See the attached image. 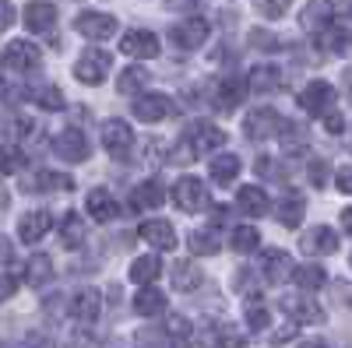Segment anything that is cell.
<instances>
[{
	"mask_svg": "<svg viewBox=\"0 0 352 348\" xmlns=\"http://www.w3.org/2000/svg\"><path fill=\"white\" fill-rule=\"evenodd\" d=\"M109 67H113V56L106 49H85L78 56V64H74V78L81 84H102Z\"/></svg>",
	"mask_w": 352,
	"mask_h": 348,
	"instance_id": "1",
	"label": "cell"
},
{
	"mask_svg": "<svg viewBox=\"0 0 352 348\" xmlns=\"http://www.w3.org/2000/svg\"><path fill=\"white\" fill-rule=\"evenodd\" d=\"M243 130H247L250 141H268V137H275L282 130V116L272 106H261L243 120Z\"/></svg>",
	"mask_w": 352,
	"mask_h": 348,
	"instance_id": "2",
	"label": "cell"
},
{
	"mask_svg": "<svg viewBox=\"0 0 352 348\" xmlns=\"http://www.w3.org/2000/svg\"><path fill=\"white\" fill-rule=\"evenodd\" d=\"M208 32H212V25L204 21V18H187V21H176L169 28V39L180 46V49H197V46H204Z\"/></svg>",
	"mask_w": 352,
	"mask_h": 348,
	"instance_id": "3",
	"label": "cell"
},
{
	"mask_svg": "<svg viewBox=\"0 0 352 348\" xmlns=\"http://www.w3.org/2000/svg\"><path fill=\"white\" fill-rule=\"evenodd\" d=\"M173 200H176L180 211H201L204 205H208V190H204V183L197 176H184L173 187Z\"/></svg>",
	"mask_w": 352,
	"mask_h": 348,
	"instance_id": "4",
	"label": "cell"
},
{
	"mask_svg": "<svg viewBox=\"0 0 352 348\" xmlns=\"http://www.w3.org/2000/svg\"><path fill=\"white\" fill-rule=\"evenodd\" d=\"M102 148L113 159H127V152L134 148V130L124 120H106L102 124Z\"/></svg>",
	"mask_w": 352,
	"mask_h": 348,
	"instance_id": "5",
	"label": "cell"
},
{
	"mask_svg": "<svg viewBox=\"0 0 352 348\" xmlns=\"http://www.w3.org/2000/svg\"><path fill=\"white\" fill-rule=\"evenodd\" d=\"M74 28L81 36H88V39H109V36H116V28H120V25H116V18L106 14V11H81Z\"/></svg>",
	"mask_w": 352,
	"mask_h": 348,
	"instance_id": "6",
	"label": "cell"
},
{
	"mask_svg": "<svg viewBox=\"0 0 352 348\" xmlns=\"http://www.w3.org/2000/svg\"><path fill=\"white\" fill-rule=\"evenodd\" d=\"M300 106L310 116H324L328 109H335V89L328 81H310L307 89L300 92Z\"/></svg>",
	"mask_w": 352,
	"mask_h": 348,
	"instance_id": "7",
	"label": "cell"
},
{
	"mask_svg": "<svg viewBox=\"0 0 352 348\" xmlns=\"http://www.w3.org/2000/svg\"><path fill=\"white\" fill-rule=\"evenodd\" d=\"M102 313V296L99 288H81V292L71 299V316L81 324V327H92Z\"/></svg>",
	"mask_w": 352,
	"mask_h": 348,
	"instance_id": "8",
	"label": "cell"
},
{
	"mask_svg": "<svg viewBox=\"0 0 352 348\" xmlns=\"http://www.w3.org/2000/svg\"><path fill=\"white\" fill-rule=\"evenodd\" d=\"M120 53L138 56V60H152V56H159V36L148 32V28H134L120 39Z\"/></svg>",
	"mask_w": 352,
	"mask_h": 348,
	"instance_id": "9",
	"label": "cell"
},
{
	"mask_svg": "<svg viewBox=\"0 0 352 348\" xmlns=\"http://www.w3.org/2000/svg\"><path fill=\"white\" fill-rule=\"evenodd\" d=\"M53 152L60 155L64 162H85V159H88V137H85L78 127H67V130L56 134Z\"/></svg>",
	"mask_w": 352,
	"mask_h": 348,
	"instance_id": "10",
	"label": "cell"
},
{
	"mask_svg": "<svg viewBox=\"0 0 352 348\" xmlns=\"http://www.w3.org/2000/svg\"><path fill=\"white\" fill-rule=\"evenodd\" d=\"M261 275H264V281L282 285L285 278H292V257H289L285 250H278V246L264 250V253H261Z\"/></svg>",
	"mask_w": 352,
	"mask_h": 348,
	"instance_id": "11",
	"label": "cell"
},
{
	"mask_svg": "<svg viewBox=\"0 0 352 348\" xmlns=\"http://www.w3.org/2000/svg\"><path fill=\"white\" fill-rule=\"evenodd\" d=\"M184 137L194 144V152H197V155H201V152H215V148H222V144H226V130L215 127V124H204V120L190 124Z\"/></svg>",
	"mask_w": 352,
	"mask_h": 348,
	"instance_id": "12",
	"label": "cell"
},
{
	"mask_svg": "<svg viewBox=\"0 0 352 348\" xmlns=\"http://www.w3.org/2000/svg\"><path fill=\"white\" fill-rule=\"evenodd\" d=\"M4 67L8 71H32L39 67V46H32L28 39H14L8 49H4Z\"/></svg>",
	"mask_w": 352,
	"mask_h": 348,
	"instance_id": "13",
	"label": "cell"
},
{
	"mask_svg": "<svg viewBox=\"0 0 352 348\" xmlns=\"http://www.w3.org/2000/svg\"><path fill=\"white\" fill-rule=\"evenodd\" d=\"M282 310L289 313L292 324H324V310H320L314 299H307V296H285Z\"/></svg>",
	"mask_w": 352,
	"mask_h": 348,
	"instance_id": "14",
	"label": "cell"
},
{
	"mask_svg": "<svg viewBox=\"0 0 352 348\" xmlns=\"http://www.w3.org/2000/svg\"><path fill=\"white\" fill-rule=\"evenodd\" d=\"M138 236L148 243V246H155V250H176V229H173L166 218H148V222H141Z\"/></svg>",
	"mask_w": 352,
	"mask_h": 348,
	"instance_id": "15",
	"label": "cell"
},
{
	"mask_svg": "<svg viewBox=\"0 0 352 348\" xmlns=\"http://www.w3.org/2000/svg\"><path fill=\"white\" fill-rule=\"evenodd\" d=\"M131 109H134L138 120H144V124H159V120H166V116L173 113V99L162 95V92H152V95H141Z\"/></svg>",
	"mask_w": 352,
	"mask_h": 348,
	"instance_id": "16",
	"label": "cell"
},
{
	"mask_svg": "<svg viewBox=\"0 0 352 348\" xmlns=\"http://www.w3.org/2000/svg\"><path fill=\"white\" fill-rule=\"evenodd\" d=\"M243 95H247V78H240V74H226V78L219 81L215 106H219L222 113H232V109L243 102Z\"/></svg>",
	"mask_w": 352,
	"mask_h": 348,
	"instance_id": "17",
	"label": "cell"
},
{
	"mask_svg": "<svg viewBox=\"0 0 352 348\" xmlns=\"http://www.w3.org/2000/svg\"><path fill=\"white\" fill-rule=\"evenodd\" d=\"M247 89L261 92V95H268V92H282L285 89V74L275 67V64H261L250 71V81H247Z\"/></svg>",
	"mask_w": 352,
	"mask_h": 348,
	"instance_id": "18",
	"label": "cell"
},
{
	"mask_svg": "<svg viewBox=\"0 0 352 348\" xmlns=\"http://www.w3.org/2000/svg\"><path fill=\"white\" fill-rule=\"evenodd\" d=\"M88 215H92L96 222H113L116 215H120V205H116V197L109 194V190H102V187H96L92 194H88Z\"/></svg>",
	"mask_w": 352,
	"mask_h": 348,
	"instance_id": "19",
	"label": "cell"
},
{
	"mask_svg": "<svg viewBox=\"0 0 352 348\" xmlns=\"http://www.w3.org/2000/svg\"><path fill=\"white\" fill-rule=\"evenodd\" d=\"M275 215H278V222L285 229H296L303 222V215H307V200L300 194H282L278 205H275Z\"/></svg>",
	"mask_w": 352,
	"mask_h": 348,
	"instance_id": "20",
	"label": "cell"
},
{
	"mask_svg": "<svg viewBox=\"0 0 352 348\" xmlns=\"http://www.w3.org/2000/svg\"><path fill=\"white\" fill-rule=\"evenodd\" d=\"M50 232V211H28L18 218V236L21 243H39Z\"/></svg>",
	"mask_w": 352,
	"mask_h": 348,
	"instance_id": "21",
	"label": "cell"
},
{
	"mask_svg": "<svg viewBox=\"0 0 352 348\" xmlns=\"http://www.w3.org/2000/svg\"><path fill=\"white\" fill-rule=\"evenodd\" d=\"M56 21V8L46 4V0H32V4H25V25L32 28V32H50Z\"/></svg>",
	"mask_w": 352,
	"mask_h": 348,
	"instance_id": "22",
	"label": "cell"
},
{
	"mask_svg": "<svg viewBox=\"0 0 352 348\" xmlns=\"http://www.w3.org/2000/svg\"><path fill=\"white\" fill-rule=\"evenodd\" d=\"M236 205H240V211H243V215L261 218L264 211L272 208V200H268V194H264L261 187H240V190H236Z\"/></svg>",
	"mask_w": 352,
	"mask_h": 348,
	"instance_id": "23",
	"label": "cell"
},
{
	"mask_svg": "<svg viewBox=\"0 0 352 348\" xmlns=\"http://www.w3.org/2000/svg\"><path fill=\"white\" fill-rule=\"evenodd\" d=\"M300 25L307 28V32H320V28H328L331 25V4L328 0H310V4L303 8V14H300Z\"/></svg>",
	"mask_w": 352,
	"mask_h": 348,
	"instance_id": "24",
	"label": "cell"
},
{
	"mask_svg": "<svg viewBox=\"0 0 352 348\" xmlns=\"http://www.w3.org/2000/svg\"><path fill=\"white\" fill-rule=\"evenodd\" d=\"M300 246L307 253H335L338 250V236H335L328 225H317V229H310L307 236L300 240Z\"/></svg>",
	"mask_w": 352,
	"mask_h": 348,
	"instance_id": "25",
	"label": "cell"
},
{
	"mask_svg": "<svg viewBox=\"0 0 352 348\" xmlns=\"http://www.w3.org/2000/svg\"><path fill=\"white\" fill-rule=\"evenodd\" d=\"M85 232H88V225H85V218H81L78 211H67V215L60 218V243H64L67 250H78V246L85 243Z\"/></svg>",
	"mask_w": 352,
	"mask_h": 348,
	"instance_id": "26",
	"label": "cell"
},
{
	"mask_svg": "<svg viewBox=\"0 0 352 348\" xmlns=\"http://www.w3.org/2000/svg\"><path fill=\"white\" fill-rule=\"evenodd\" d=\"M162 200H166V194H162V183H159V180H144V183L134 187V208H138V211L159 208Z\"/></svg>",
	"mask_w": 352,
	"mask_h": 348,
	"instance_id": "27",
	"label": "cell"
},
{
	"mask_svg": "<svg viewBox=\"0 0 352 348\" xmlns=\"http://www.w3.org/2000/svg\"><path fill=\"white\" fill-rule=\"evenodd\" d=\"M166 338H169V348H190L194 341V331H190V321L180 313H173L166 321Z\"/></svg>",
	"mask_w": 352,
	"mask_h": 348,
	"instance_id": "28",
	"label": "cell"
},
{
	"mask_svg": "<svg viewBox=\"0 0 352 348\" xmlns=\"http://www.w3.org/2000/svg\"><path fill=\"white\" fill-rule=\"evenodd\" d=\"M292 281H296L303 292H317V288L328 285V271L317 268V264H303V268H292Z\"/></svg>",
	"mask_w": 352,
	"mask_h": 348,
	"instance_id": "29",
	"label": "cell"
},
{
	"mask_svg": "<svg viewBox=\"0 0 352 348\" xmlns=\"http://www.w3.org/2000/svg\"><path fill=\"white\" fill-rule=\"evenodd\" d=\"M169 278H173V288H176V292H194V288L201 285V271L190 264V260H176Z\"/></svg>",
	"mask_w": 352,
	"mask_h": 348,
	"instance_id": "30",
	"label": "cell"
},
{
	"mask_svg": "<svg viewBox=\"0 0 352 348\" xmlns=\"http://www.w3.org/2000/svg\"><path fill=\"white\" fill-rule=\"evenodd\" d=\"M134 310H138L141 316H155V313H162V310H166V296L159 292L155 285H144L141 292L134 296Z\"/></svg>",
	"mask_w": 352,
	"mask_h": 348,
	"instance_id": "31",
	"label": "cell"
},
{
	"mask_svg": "<svg viewBox=\"0 0 352 348\" xmlns=\"http://www.w3.org/2000/svg\"><path fill=\"white\" fill-rule=\"evenodd\" d=\"M159 271H162V260L155 253H144V257H138L134 264H131V278L138 285H152L159 278Z\"/></svg>",
	"mask_w": 352,
	"mask_h": 348,
	"instance_id": "32",
	"label": "cell"
},
{
	"mask_svg": "<svg viewBox=\"0 0 352 348\" xmlns=\"http://www.w3.org/2000/svg\"><path fill=\"white\" fill-rule=\"evenodd\" d=\"M141 89H148V71H141V67L120 71V78H116V92L120 95H138Z\"/></svg>",
	"mask_w": 352,
	"mask_h": 348,
	"instance_id": "33",
	"label": "cell"
},
{
	"mask_svg": "<svg viewBox=\"0 0 352 348\" xmlns=\"http://www.w3.org/2000/svg\"><path fill=\"white\" fill-rule=\"evenodd\" d=\"M32 190L39 194H56V190H74V180L64 176V172H36V180H32Z\"/></svg>",
	"mask_w": 352,
	"mask_h": 348,
	"instance_id": "34",
	"label": "cell"
},
{
	"mask_svg": "<svg viewBox=\"0 0 352 348\" xmlns=\"http://www.w3.org/2000/svg\"><path fill=\"white\" fill-rule=\"evenodd\" d=\"M212 180L215 183H232L240 176V159L236 155H219V159H212Z\"/></svg>",
	"mask_w": 352,
	"mask_h": 348,
	"instance_id": "35",
	"label": "cell"
},
{
	"mask_svg": "<svg viewBox=\"0 0 352 348\" xmlns=\"http://www.w3.org/2000/svg\"><path fill=\"white\" fill-rule=\"evenodd\" d=\"M229 246L236 250V253H254V250L261 246V232H257L254 225H240V229H232Z\"/></svg>",
	"mask_w": 352,
	"mask_h": 348,
	"instance_id": "36",
	"label": "cell"
},
{
	"mask_svg": "<svg viewBox=\"0 0 352 348\" xmlns=\"http://www.w3.org/2000/svg\"><path fill=\"white\" fill-rule=\"evenodd\" d=\"M232 331L226 327V324H204L201 327V345L204 348H232Z\"/></svg>",
	"mask_w": 352,
	"mask_h": 348,
	"instance_id": "37",
	"label": "cell"
},
{
	"mask_svg": "<svg viewBox=\"0 0 352 348\" xmlns=\"http://www.w3.org/2000/svg\"><path fill=\"white\" fill-rule=\"evenodd\" d=\"M187 243H190V250H194L197 257H201V253H204V257H215V253H219V236H215L212 229H194Z\"/></svg>",
	"mask_w": 352,
	"mask_h": 348,
	"instance_id": "38",
	"label": "cell"
},
{
	"mask_svg": "<svg viewBox=\"0 0 352 348\" xmlns=\"http://www.w3.org/2000/svg\"><path fill=\"white\" fill-rule=\"evenodd\" d=\"M28 275V285H46L50 278H53V260L46 257V253H36L32 260H28V268H25Z\"/></svg>",
	"mask_w": 352,
	"mask_h": 348,
	"instance_id": "39",
	"label": "cell"
},
{
	"mask_svg": "<svg viewBox=\"0 0 352 348\" xmlns=\"http://www.w3.org/2000/svg\"><path fill=\"white\" fill-rule=\"evenodd\" d=\"M0 134L4 137H25V134H32V120L28 116H18V113H4L0 116Z\"/></svg>",
	"mask_w": 352,
	"mask_h": 348,
	"instance_id": "40",
	"label": "cell"
},
{
	"mask_svg": "<svg viewBox=\"0 0 352 348\" xmlns=\"http://www.w3.org/2000/svg\"><path fill=\"white\" fill-rule=\"evenodd\" d=\"M247 324H250V331H264V327L272 324L268 306H264L257 296H250V299H247Z\"/></svg>",
	"mask_w": 352,
	"mask_h": 348,
	"instance_id": "41",
	"label": "cell"
},
{
	"mask_svg": "<svg viewBox=\"0 0 352 348\" xmlns=\"http://www.w3.org/2000/svg\"><path fill=\"white\" fill-rule=\"evenodd\" d=\"M32 95H36V106H43V109H50V113L64 109V92L53 89V84H43V89H36Z\"/></svg>",
	"mask_w": 352,
	"mask_h": 348,
	"instance_id": "42",
	"label": "cell"
},
{
	"mask_svg": "<svg viewBox=\"0 0 352 348\" xmlns=\"http://www.w3.org/2000/svg\"><path fill=\"white\" fill-rule=\"evenodd\" d=\"M282 144H285V152H300V148H307V130L296 127V124H282Z\"/></svg>",
	"mask_w": 352,
	"mask_h": 348,
	"instance_id": "43",
	"label": "cell"
},
{
	"mask_svg": "<svg viewBox=\"0 0 352 348\" xmlns=\"http://www.w3.org/2000/svg\"><path fill=\"white\" fill-rule=\"evenodd\" d=\"M254 4H257V11L264 14V18H282L285 11H289V4H292V0H254Z\"/></svg>",
	"mask_w": 352,
	"mask_h": 348,
	"instance_id": "44",
	"label": "cell"
},
{
	"mask_svg": "<svg viewBox=\"0 0 352 348\" xmlns=\"http://www.w3.org/2000/svg\"><path fill=\"white\" fill-rule=\"evenodd\" d=\"M21 152H14V148H0V172H18L21 169Z\"/></svg>",
	"mask_w": 352,
	"mask_h": 348,
	"instance_id": "45",
	"label": "cell"
},
{
	"mask_svg": "<svg viewBox=\"0 0 352 348\" xmlns=\"http://www.w3.org/2000/svg\"><path fill=\"white\" fill-rule=\"evenodd\" d=\"M310 183L314 187H324L328 183V162H320V159L310 162Z\"/></svg>",
	"mask_w": 352,
	"mask_h": 348,
	"instance_id": "46",
	"label": "cell"
},
{
	"mask_svg": "<svg viewBox=\"0 0 352 348\" xmlns=\"http://www.w3.org/2000/svg\"><path fill=\"white\" fill-rule=\"evenodd\" d=\"M21 348H56V345H53V338H50V334H43V331H32V334L25 338V345H21Z\"/></svg>",
	"mask_w": 352,
	"mask_h": 348,
	"instance_id": "47",
	"label": "cell"
},
{
	"mask_svg": "<svg viewBox=\"0 0 352 348\" xmlns=\"http://www.w3.org/2000/svg\"><path fill=\"white\" fill-rule=\"evenodd\" d=\"M67 348H102V345H99L92 334H88V331H78V334L67 341Z\"/></svg>",
	"mask_w": 352,
	"mask_h": 348,
	"instance_id": "48",
	"label": "cell"
},
{
	"mask_svg": "<svg viewBox=\"0 0 352 348\" xmlns=\"http://www.w3.org/2000/svg\"><path fill=\"white\" fill-rule=\"evenodd\" d=\"M324 127H328L331 134H342L345 120H342V113H338V109H328V113H324Z\"/></svg>",
	"mask_w": 352,
	"mask_h": 348,
	"instance_id": "49",
	"label": "cell"
},
{
	"mask_svg": "<svg viewBox=\"0 0 352 348\" xmlns=\"http://www.w3.org/2000/svg\"><path fill=\"white\" fill-rule=\"evenodd\" d=\"M335 183H338V190H342V194H352V165H342V169H338Z\"/></svg>",
	"mask_w": 352,
	"mask_h": 348,
	"instance_id": "50",
	"label": "cell"
},
{
	"mask_svg": "<svg viewBox=\"0 0 352 348\" xmlns=\"http://www.w3.org/2000/svg\"><path fill=\"white\" fill-rule=\"evenodd\" d=\"M14 288H18V281L11 275H0V303H8L14 296Z\"/></svg>",
	"mask_w": 352,
	"mask_h": 348,
	"instance_id": "51",
	"label": "cell"
},
{
	"mask_svg": "<svg viewBox=\"0 0 352 348\" xmlns=\"http://www.w3.org/2000/svg\"><path fill=\"white\" fill-rule=\"evenodd\" d=\"M11 25H14V8L8 4V0H0V32L11 28Z\"/></svg>",
	"mask_w": 352,
	"mask_h": 348,
	"instance_id": "52",
	"label": "cell"
},
{
	"mask_svg": "<svg viewBox=\"0 0 352 348\" xmlns=\"http://www.w3.org/2000/svg\"><path fill=\"white\" fill-rule=\"evenodd\" d=\"M43 310H46V313L53 316V321H60V310H64V296H50Z\"/></svg>",
	"mask_w": 352,
	"mask_h": 348,
	"instance_id": "53",
	"label": "cell"
},
{
	"mask_svg": "<svg viewBox=\"0 0 352 348\" xmlns=\"http://www.w3.org/2000/svg\"><path fill=\"white\" fill-rule=\"evenodd\" d=\"M14 260V243L8 236H0V264H11Z\"/></svg>",
	"mask_w": 352,
	"mask_h": 348,
	"instance_id": "54",
	"label": "cell"
},
{
	"mask_svg": "<svg viewBox=\"0 0 352 348\" xmlns=\"http://www.w3.org/2000/svg\"><path fill=\"white\" fill-rule=\"evenodd\" d=\"M250 46H275V36H268V32H261V28H254V32H250Z\"/></svg>",
	"mask_w": 352,
	"mask_h": 348,
	"instance_id": "55",
	"label": "cell"
},
{
	"mask_svg": "<svg viewBox=\"0 0 352 348\" xmlns=\"http://www.w3.org/2000/svg\"><path fill=\"white\" fill-rule=\"evenodd\" d=\"M292 334H296V324H285L282 331H275V338H272V341H275V345H282V341H289Z\"/></svg>",
	"mask_w": 352,
	"mask_h": 348,
	"instance_id": "56",
	"label": "cell"
},
{
	"mask_svg": "<svg viewBox=\"0 0 352 348\" xmlns=\"http://www.w3.org/2000/svg\"><path fill=\"white\" fill-rule=\"evenodd\" d=\"M166 4H169L173 11H187V8H197L201 0H166Z\"/></svg>",
	"mask_w": 352,
	"mask_h": 348,
	"instance_id": "57",
	"label": "cell"
},
{
	"mask_svg": "<svg viewBox=\"0 0 352 348\" xmlns=\"http://www.w3.org/2000/svg\"><path fill=\"white\" fill-rule=\"evenodd\" d=\"M342 229H345V232H352V208H345V211H342Z\"/></svg>",
	"mask_w": 352,
	"mask_h": 348,
	"instance_id": "58",
	"label": "cell"
},
{
	"mask_svg": "<svg viewBox=\"0 0 352 348\" xmlns=\"http://www.w3.org/2000/svg\"><path fill=\"white\" fill-rule=\"evenodd\" d=\"M342 78H345V92H349V95H352V71H345V74H342Z\"/></svg>",
	"mask_w": 352,
	"mask_h": 348,
	"instance_id": "59",
	"label": "cell"
},
{
	"mask_svg": "<svg viewBox=\"0 0 352 348\" xmlns=\"http://www.w3.org/2000/svg\"><path fill=\"white\" fill-rule=\"evenodd\" d=\"M303 348H328L324 341H303Z\"/></svg>",
	"mask_w": 352,
	"mask_h": 348,
	"instance_id": "60",
	"label": "cell"
}]
</instances>
